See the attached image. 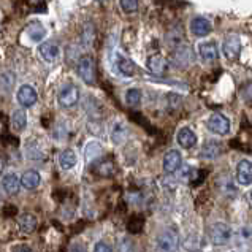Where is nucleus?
<instances>
[{
	"instance_id": "f257e3e1",
	"label": "nucleus",
	"mask_w": 252,
	"mask_h": 252,
	"mask_svg": "<svg viewBox=\"0 0 252 252\" xmlns=\"http://www.w3.org/2000/svg\"><path fill=\"white\" fill-rule=\"evenodd\" d=\"M179 248V236L173 228H165L157 235L156 249L157 252H176Z\"/></svg>"
},
{
	"instance_id": "f03ea898",
	"label": "nucleus",
	"mask_w": 252,
	"mask_h": 252,
	"mask_svg": "<svg viewBox=\"0 0 252 252\" xmlns=\"http://www.w3.org/2000/svg\"><path fill=\"white\" fill-rule=\"evenodd\" d=\"M78 73L86 84H95L97 81V68L95 61L92 56H83L78 61Z\"/></svg>"
},
{
	"instance_id": "7ed1b4c3",
	"label": "nucleus",
	"mask_w": 252,
	"mask_h": 252,
	"mask_svg": "<svg viewBox=\"0 0 252 252\" xmlns=\"http://www.w3.org/2000/svg\"><path fill=\"white\" fill-rule=\"evenodd\" d=\"M210 240L216 246H224L230 240H232V228L227 224L218 222L210 228Z\"/></svg>"
},
{
	"instance_id": "20e7f679",
	"label": "nucleus",
	"mask_w": 252,
	"mask_h": 252,
	"mask_svg": "<svg viewBox=\"0 0 252 252\" xmlns=\"http://www.w3.org/2000/svg\"><path fill=\"white\" fill-rule=\"evenodd\" d=\"M59 103L63 108H70V106H75L80 100V91L75 84H63L61 91H59Z\"/></svg>"
},
{
	"instance_id": "39448f33",
	"label": "nucleus",
	"mask_w": 252,
	"mask_h": 252,
	"mask_svg": "<svg viewBox=\"0 0 252 252\" xmlns=\"http://www.w3.org/2000/svg\"><path fill=\"white\" fill-rule=\"evenodd\" d=\"M208 128L213 133L218 135H227L230 132V121L220 113H214L213 116L208 121Z\"/></svg>"
},
{
	"instance_id": "423d86ee",
	"label": "nucleus",
	"mask_w": 252,
	"mask_h": 252,
	"mask_svg": "<svg viewBox=\"0 0 252 252\" xmlns=\"http://www.w3.org/2000/svg\"><path fill=\"white\" fill-rule=\"evenodd\" d=\"M241 51V41L238 35H230L224 41V54L227 56L228 61H236L240 57Z\"/></svg>"
},
{
	"instance_id": "0eeeda50",
	"label": "nucleus",
	"mask_w": 252,
	"mask_h": 252,
	"mask_svg": "<svg viewBox=\"0 0 252 252\" xmlns=\"http://www.w3.org/2000/svg\"><path fill=\"white\" fill-rule=\"evenodd\" d=\"M18 102L24 108L35 105V102H37V92H35L32 86H29V84L21 86L18 91Z\"/></svg>"
},
{
	"instance_id": "6e6552de",
	"label": "nucleus",
	"mask_w": 252,
	"mask_h": 252,
	"mask_svg": "<svg viewBox=\"0 0 252 252\" xmlns=\"http://www.w3.org/2000/svg\"><path fill=\"white\" fill-rule=\"evenodd\" d=\"M167 67L168 63L165 61V57L160 56V54H153L148 57V68L149 71H153L154 75H163L165 71H167Z\"/></svg>"
},
{
	"instance_id": "1a4fd4ad",
	"label": "nucleus",
	"mask_w": 252,
	"mask_h": 252,
	"mask_svg": "<svg viewBox=\"0 0 252 252\" xmlns=\"http://www.w3.org/2000/svg\"><path fill=\"white\" fill-rule=\"evenodd\" d=\"M181 167V154L178 151H168L163 157V170L167 173H175Z\"/></svg>"
},
{
	"instance_id": "9d476101",
	"label": "nucleus",
	"mask_w": 252,
	"mask_h": 252,
	"mask_svg": "<svg viewBox=\"0 0 252 252\" xmlns=\"http://www.w3.org/2000/svg\"><path fill=\"white\" fill-rule=\"evenodd\" d=\"M236 179L243 186H248L252 183V163L249 160H241L236 168Z\"/></svg>"
},
{
	"instance_id": "9b49d317",
	"label": "nucleus",
	"mask_w": 252,
	"mask_h": 252,
	"mask_svg": "<svg viewBox=\"0 0 252 252\" xmlns=\"http://www.w3.org/2000/svg\"><path fill=\"white\" fill-rule=\"evenodd\" d=\"M190 31L193 35H197V37H205L211 32V23L205 18H193L192 23H190Z\"/></svg>"
},
{
	"instance_id": "f8f14e48",
	"label": "nucleus",
	"mask_w": 252,
	"mask_h": 252,
	"mask_svg": "<svg viewBox=\"0 0 252 252\" xmlns=\"http://www.w3.org/2000/svg\"><path fill=\"white\" fill-rule=\"evenodd\" d=\"M18 227L23 233H32L35 228H37V218L33 214H21L18 218Z\"/></svg>"
},
{
	"instance_id": "ddd939ff",
	"label": "nucleus",
	"mask_w": 252,
	"mask_h": 252,
	"mask_svg": "<svg viewBox=\"0 0 252 252\" xmlns=\"http://www.w3.org/2000/svg\"><path fill=\"white\" fill-rule=\"evenodd\" d=\"M178 143L186 149H190L195 146L197 143V135L193 133L189 127H184L178 132Z\"/></svg>"
},
{
	"instance_id": "4468645a",
	"label": "nucleus",
	"mask_w": 252,
	"mask_h": 252,
	"mask_svg": "<svg viewBox=\"0 0 252 252\" xmlns=\"http://www.w3.org/2000/svg\"><path fill=\"white\" fill-rule=\"evenodd\" d=\"M40 173L37 170H27L23 176H21V186L26 187V189L32 190L37 189L40 184Z\"/></svg>"
},
{
	"instance_id": "2eb2a0df",
	"label": "nucleus",
	"mask_w": 252,
	"mask_h": 252,
	"mask_svg": "<svg viewBox=\"0 0 252 252\" xmlns=\"http://www.w3.org/2000/svg\"><path fill=\"white\" fill-rule=\"evenodd\" d=\"M19 186H21L19 178L16 175H13V173L3 176L2 179V189L5 190V193H8V195H16L19 192Z\"/></svg>"
},
{
	"instance_id": "dca6fc26",
	"label": "nucleus",
	"mask_w": 252,
	"mask_h": 252,
	"mask_svg": "<svg viewBox=\"0 0 252 252\" xmlns=\"http://www.w3.org/2000/svg\"><path fill=\"white\" fill-rule=\"evenodd\" d=\"M198 53H200V57L205 62H214L219 56L218 48H216L214 43H203V45H200Z\"/></svg>"
},
{
	"instance_id": "f3484780",
	"label": "nucleus",
	"mask_w": 252,
	"mask_h": 252,
	"mask_svg": "<svg viewBox=\"0 0 252 252\" xmlns=\"http://www.w3.org/2000/svg\"><path fill=\"white\" fill-rule=\"evenodd\" d=\"M40 54L46 62H54L57 54H59V48H57L56 43L46 41V43H43V45L40 46Z\"/></svg>"
},
{
	"instance_id": "a211bd4d",
	"label": "nucleus",
	"mask_w": 252,
	"mask_h": 252,
	"mask_svg": "<svg viewBox=\"0 0 252 252\" xmlns=\"http://www.w3.org/2000/svg\"><path fill=\"white\" fill-rule=\"evenodd\" d=\"M27 126V116L24 110H14L11 114V127L14 132H23Z\"/></svg>"
},
{
	"instance_id": "6ab92c4d",
	"label": "nucleus",
	"mask_w": 252,
	"mask_h": 252,
	"mask_svg": "<svg viewBox=\"0 0 252 252\" xmlns=\"http://www.w3.org/2000/svg\"><path fill=\"white\" fill-rule=\"evenodd\" d=\"M128 135V128L124 122H116V124L113 126L111 128V138H113V143H116V145H121V143H124L126 138Z\"/></svg>"
},
{
	"instance_id": "aec40b11",
	"label": "nucleus",
	"mask_w": 252,
	"mask_h": 252,
	"mask_svg": "<svg viewBox=\"0 0 252 252\" xmlns=\"http://www.w3.org/2000/svg\"><path fill=\"white\" fill-rule=\"evenodd\" d=\"M26 33L29 35V38H31L32 41H41V38L46 35V31L40 23L33 21V23H31L26 27Z\"/></svg>"
},
{
	"instance_id": "412c9836",
	"label": "nucleus",
	"mask_w": 252,
	"mask_h": 252,
	"mask_svg": "<svg viewBox=\"0 0 252 252\" xmlns=\"http://www.w3.org/2000/svg\"><path fill=\"white\" fill-rule=\"evenodd\" d=\"M59 163L63 170H71L76 165V156L71 149H65L62 151L59 156Z\"/></svg>"
},
{
	"instance_id": "4be33fe9",
	"label": "nucleus",
	"mask_w": 252,
	"mask_h": 252,
	"mask_svg": "<svg viewBox=\"0 0 252 252\" xmlns=\"http://www.w3.org/2000/svg\"><path fill=\"white\" fill-rule=\"evenodd\" d=\"M222 154V145H219L218 141H208L206 145L201 149V156L206 157V159H214Z\"/></svg>"
},
{
	"instance_id": "5701e85b",
	"label": "nucleus",
	"mask_w": 252,
	"mask_h": 252,
	"mask_svg": "<svg viewBox=\"0 0 252 252\" xmlns=\"http://www.w3.org/2000/svg\"><path fill=\"white\" fill-rule=\"evenodd\" d=\"M118 68H119V71L124 76H133L135 71H136L135 63L130 59H127V57H122V56L118 57Z\"/></svg>"
},
{
	"instance_id": "b1692460",
	"label": "nucleus",
	"mask_w": 252,
	"mask_h": 252,
	"mask_svg": "<svg viewBox=\"0 0 252 252\" xmlns=\"http://www.w3.org/2000/svg\"><path fill=\"white\" fill-rule=\"evenodd\" d=\"M100 154H102V146H100L98 143H89L88 148H86V160L91 163L95 160Z\"/></svg>"
},
{
	"instance_id": "393cba45",
	"label": "nucleus",
	"mask_w": 252,
	"mask_h": 252,
	"mask_svg": "<svg viewBox=\"0 0 252 252\" xmlns=\"http://www.w3.org/2000/svg\"><path fill=\"white\" fill-rule=\"evenodd\" d=\"M126 102L130 106H136L141 102V91L140 89H130L126 94Z\"/></svg>"
},
{
	"instance_id": "a878e982",
	"label": "nucleus",
	"mask_w": 252,
	"mask_h": 252,
	"mask_svg": "<svg viewBox=\"0 0 252 252\" xmlns=\"http://www.w3.org/2000/svg\"><path fill=\"white\" fill-rule=\"evenodd\" d=\"M143 224H145V220H143V218H138V216H135V218H132L130 220H128V232H132V233H138V232H141Z\"/></svg>"
},
{
	"instance_id": "bb28decb",
	"label": "nucleus",
	"mask_w": 252,
	"mask_h": 252,
	"mask_svg": "<svg viewBox=\"0 0 252 252\" xmlns=\"http://www.w3.org/2000/svg\"><path fill=\"white\" fill-rule=\"evenodd\" d=\"M119 5L126 13H135L138 10V2H135V0H122Z\"/></svg>"
},
{
	"instance_id": "cd10ccee",
	"label": "nucleus",
	"mask_w": 252,
	"mask_h": 252,
	"mask_svg": "<svg viewBox=\"0 0 252 252\" xmlns=\"http://www.w3.org/2000/svg\"><path fill=\"white\" fill-rule=\"evenodd\" d=\"M119 252H135V246L130 240L124 238L119 243Z\"/></svg>"
},
{
	"instance_id": "c85d7f7f",
	"label": "nucleus",
	"mask_w": 252,
	"mask_h": 252,
	"mask_svg": "<svg viewBox=\"0 0 252 252\" xmlns=\"http://www.w3.org/2000/svg\"><path fill=\"white\" fill-rule=\"evenodd\" d=\"M94 252H113V249H111L110 246H108L106 243L100 241V243L95 244V248H94Z\"/></svg>"
},
{
	"instance_id": "c756f323",
	"label": "nucleus",
	"mask_w": 252,
	"mask_h": 252,
	"mask_svg": "<svg viewBox=\"0 0 252 252\" xmlns=\"http://www.w3.org/2000/svg\"><path fill=\"white\" fill-rule=\"evenodd\" d=\"M68 252H86V248L83 246L81 243H75L70 246V251Z\"/></svg>"
},
{
	"instance_id": "7c9ffc66",
	"label": "nucleus",
	"mask_w": 252,
	"mask_h": 252,
	"mask_svg": "<svg viewBox=\"0 0 252 252\" xmlns=\"http://www.w3.org/2000/svg\"><path fill=\"white\" fill-rule=\"evenodd\" d=\"M33 13H46V3H32Z\"/></svg>"
},
{
	"instance_id": "2f4dec72",
	"label": "nucleus",
	"mask_w": 252,
	"mask_h": 252,
	"mask_svg": "<svg viewBox=\"0 0 252 252\" xmlns=\"http://www.w3.org/2000/svg\"><path fill=\"white\" fill-rule=\"evenodd\" d=\"M3 213H5V216H13V214H16V213H18V210H16L14 206H8V208H5Z\"/></svg>"
},
{
	"instance_id": "473e14b6",
	"label": "nucleus",
	"mask_w": 252,
	"mask_h": 252,
	"mask_svg": "<svg viewBox=\"0 0 252 252\" xmlns=\"http://www.w3.org/2000/svg\"><path fill=\"white\" fill-rule=\"evenodd\" d=\"M13 252H32V249L27 246H18V248H14Z\"/></svg>"
},
{
	"instance_id": "72a5a7b5",
	"label": "nucleus",
	"mask_w": 252,
	"mask_h": 252,
	"mask_svg": "<svg viewBox=\"0 0 252 252\" xmlns=\"http://www.w3.org/2000/svg\"><path fill=\"white\" fill-rule=\"evenodd\" d=\"M3 170H5V159H2V157H0V176H2Z\"/></svg>"
},
{
	"instance_id": "f704fd0d",
	"label": "nucleus",
	"mask_w": 252,
	"mask_h": 252,
	"mask_svg": "<svg viewBox=\"0 0 252 252\" xmlns=\"http://www.w3.org/2000/svg\"><path fill=\"white\" fill-rule=\"evenodd\" d=\"M251 198H252V192H251Z\"/></svg>"
}]
</instances>
